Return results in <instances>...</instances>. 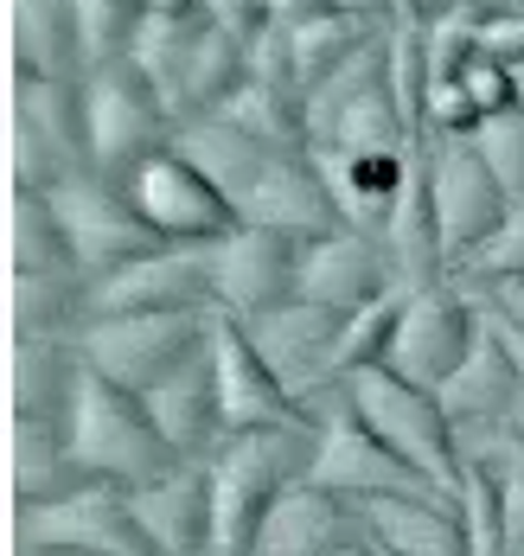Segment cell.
Wrapping results in <instances>:
<instances>
[{"instance_id": "cell-40", "label": "cell", "mask_w": 524, "mask_h": 556, "mask_svg": "<svg viewBox=\"0 0 524 556\" xmlns=\"http://www.w3.org/2000/svg\"><path fill=\"white\" fill-rule=\"evenodd\" d=\"M473 52L493 58V64H506V71H524V7L480 20V26H473Z\"/></svg>"}, {"instance_id": "cell-11", "label": "cell", "mask_w": 524, "mask_h": 556, "mask_svg": "<svg viewBox=\"0 0 524 556\" xmlns=\"http://www.w3.org/2000/svg\"><path fill=\"white\" fill-rule=\"evenodd\" d=\"M116 186L128 192V205L141 212V224H148L161 243L205 250V243H218V237L237 224V205L218 192V186H212V179H205V173L192 167L186 154H179L174 141H167L161 154L135 161Z\"/></svg>"}, {"instance_id": "cell-4", "label": "cell", "mask_w": 524, "mask_h": 556, "mask_svg": "<svg viewBox=\"0 0 524 556\" xmlns=\"http://www.w3.org/2000/svg\"><path fill=\"white\" fill-rule=\"evenodd\" d=\"M346 403L404 467H416L442 493H461V473H467L461 435H455V422H448V409H442L435 390L397 378L391 365H371V371L346 378Z\"/></svg>"}, {"instance_id": "cell-38", "label": "cell", "mask_w": 524, "mask_h": 556, "mask_svg": "<svg viewBox=\"0 0 524 556\" xmlns=\"http://www.w3.org/2000/svg\"><path fill=\"white\" fill-rule=\"evenodd\" d=\"M461 288H493V281H524V199L506 212V224L455 269Z\"/></svg>"}, {"instance_id": "cell-44", "label": "cell", "mask_w": 524, "mask_h": 556, "mask_svg": "<svg viewBox=\"0 0 524 556\" xmlns=\"http://www.w3.org/2000/svg\"><path fill=\"white\" fill-rule=\"evenodd\" d=\"M391 20H397V26H422V7H416V0H391Z\"/></svg>"}, {"instance_id": "cell-39", "label": "cell", "mask_w": 524, "mask_h": 556, "mask_svg": "<svg viewBox=\"0 0 524 556\" xmlns=\"http://www.w3.org/2000/svg\"><path fill=\"white\" fill-rule=\"evenodd\" d=\"M461 90H467V103H473V122H486V115H499V110H512V103H519L512 71H506V64H493V58H480V52L467 58Z\"/></svg>"}, {"instance_id": "cell-45", "label": "cell", "mask_w": 524, "mask_h": 556, "mask_svg": "<svg viewBox=\"0 0 524 556\" xmlns=\"http://www.w3.org/2000/svg\"><path fill=\"white\" fill-rule=\"evenodd\" d=\"M340 556H384V551H378L371 538H358V544H346V551H340Z\"/></svg>"}, {"instance_id": "cell-33", "label": "cell", "mask_w": 524, "mask_h": 556, "mask_svg": "<svg viewBox=\"0 0 524 556\" xmlns=\"http://www.w3.org/2000/svg\"><path fill=\"white\" fill-rule=\"evenodd\" d=\"M212 115L237 122L243 135H256V141H263V148H276V154L307 148V97L289 90V84H263V77H250V71H243V84H237Z\"/></svg>"}, {"instance_id": "cell-24", "label": "cell", "mask_w": 524, "mask_h": 556, "mask_svg": "<svg viewBox=\"0 0 524 556\" xmlns=\"http://www.w3.org/2000/svg\"><path fill=\"white\" fill-rule=\"evenodd\" d=\"M365 538L384 556H467L461 531V500L455 493H391V500H365Z\"/></svg>"}, {"instance_id": "cell-48", "label": "cell", "mask_w": 524, "mask_h": 556, "mask_svg": "<svg viewBox=\"0 0 524 556\" xmlns=\"http://www.w3.org/2000/svg\"><path fill=\"white\" fill-rule=\"evenodd\" d=\"M519 7H524V0H519Z\"/></svg>"}, {"instance_id": "cell-9", "label": "cell", "mask_w": 524, "mask_h": 556, "mask_svg": "<svg viewBox=\"0 0 524 556\" xmlns=\"http://www.w3.org/2000/svg\"><path fill=\"white\" fill-rule=\"evenodd\" d=\"M77 90H84V148H90L97 173L122 179L135 161H148L174 141V115L161 110L154 84L135 64H103Z\"/></svg>"}, {"instance_id": "cell-10", "label": "cell", "mask_w": 524, "mask_h": 556, "mask_svg": "<svg viewBox=\"0 0 524 556\" xmlns=\"http://www.w3.org/2000/svg\"><path fill=\"white\" fill-rule=\"evenodd\" d=\"M480 307H473V294H467L461 281H435V288H416L404 294V307H397V333H391V352H384V365L409 378V384L422 390H448V378L467 365V352L480 345Z\"/></svg>"}, {"instance_id": "cell-46", "label": "cell", "mask_w": 524, "mask_h": 556, "mask_svg": "<svg viewBox=\"0 0 524 556\" xmlns=\"http://www.w3.org/2000/svg\"><path fill=\"white\" fill-rule=\"evenodd\" d=\"M512 84H519V110H524V71H512Z\"/></svg>"}, {"instance_id": "cell-7", "label": "cell", "mask_w": 524, "mask_h": 556, "mask_svg": "<svg viewBox=\"0 0 524 556\" xmlns=\"http://www.w3.org/2000/svg\"><path fill=\"white\" fill-rule=\"evenodd\" d=\"M212 339V307L192 314H116V320H90L77 333V352L97 378L148 396L154 384H167L174 371H186Z\"/></svg>"}, {"instance_id": "cell-3", "label": "cell", "mask_w": 524, "mask_h": 556, "mask_svg": "<svg viewBox=\"0 0 524 556\" xmlns=\"http://www.w3.org/2000/svg\"><path fill=\"white\" fill-rule=\"evenodd\" d=\"M71 454L90 480L122 486V493L154 486L161 473L179 467V454L167 447L148 396L97 378L90 365H84V384H77V403H71Z\"/></svg>"}, {"instance_id": "cell-35", "label": "cell", "mask_w": 524, "mask_h": 556, "mask_svg": "<svg viewBox=\"0 0 524 556\" xmlns=\"http://www.w3.org/2000/svg\"><path fill=\"white\" fill-rule=\"evenodd\" d=\"M71 13H77V33H84V58H90V71H103V64H128L135 52V39H141V0H71Z\"/></svg>"}, {"instance_id": "cell-15", "label": "cell", "mask_w": 524, "mask_h": 556, "mask_svg": "<svg viewBox=\"0 0 524 556\" xmlns=\"http://www.w3.org/2000/svg\"><path fill=\"white\" fill-rule=\"evenodd\" d=\"M422 154H429V205H435V230H442V256H448V276H455L467 256L506 224L512 199H506V186L486 173V161L473 154L467 135L429 141Z\"/></svg>"}, {"instance_id": "cell-6", "label": "cell", "mask_w": 524, "mask_h": 556, "mask_svg": "<svg viewBox=\"0 0 524 556\" xmlns=\"http://www.w3.org/2000/svg\"><path fill=\"white\" fill-rule=\"evenodd\" d=\"M90 167L84 148V90L46 77H7V186L59 192Z\"/></svg>"}, {"instance_id": "cell-1", "label": "cell", "mask_w": 524, "mask_h": 556, "mask_svg": "<svg viewBox=\"0 0 524 556\" xmlns=\"http://www.w3.org/2000/svg\"><path fill=\"white\" fill-rule=\"evenodd\" d=\"M314 442H320V416H289L276 429H243L225 435L212 467V551L205 556H250L269 505L289 493L294 480H307L314 467Z\"/></svg>"}, {"instance_id": "cell-18", "label": "cell", "mask_w": 524, "mask_h": 556, "mask_svg": "<svg viewBox=\"0 0 524 556\" xmlns=\"http://www.w3.org/2000/svg\"><path fill=\"white\" fill-rule=\"evenodd\" d=\"M301 301H320L333 314H358L384 294H397L391 263H384V243L358 224H333L320 237L301 243V281H294Z\"/></svg>"}, {"instance_id": "cell-32", "label": "cell", "mask_w": 524, "mask_h": 556, "mask_svg": "<svg viewBox=\"0 0 524 556\" xmlns=\"http://www.w3.org/2000/svg\"><path fill=\"white\" fill-rule=\"evenodd\" d=\"M486 327V320H480ZM519 365L506 358V345L493 333H480V345L467 352V365L448 378L442 390V409H448V422L455 429H473V422H499L506 416V403H512V390H519Z\"/></svg>"}, {"instance_id": "cell-13", "label": "cell", "mask_w": 524, "mask_h": 556, "mask_svg": "<svg viewBox=\"0 0 524 556\" xmlns=\"http://www.w3.org/2000/svg\"><path fill=\"white\" fill-rule=\"evenodd\" d=\"M301 243H307V237L263 230V224L237 218L218 243H205V263H212V307L231 314V320H256V314L294 301Z\"/></svg>"}, {"instance_id": "cell-41", "label": "cell", "mask_w": 524, "mask_h": 556, "mask_svg": "<svg viewBox=\"0 0 524 556\" xmlns=\"http://www.w3.org/2000/svg\"><path fill=\"white\" fill-rule=\"evenodd\" d=\"M205 7V20L225 33V39H237V46H250L263 26H269V7L263 0H199Z\"/></svg>"}, {"instance_id": "cell-37", "label": "cell", "mask_w": 524, "mask_h": 556, "mask_svg": "<svg viewBox=\"0 0 524 556\" xmlns=\"http://www.w3.org/2000/svg\"><path fill=\"white\" fill-rule=\"evenodd\" d=\"M467 141H473V154L486 161V173L506 186V199L519 205V199H524V110L512 103V110L486 115Z\"/></svg>"}, {"instance_id": "cell-30", "label": "cell", "mask_w": 524, "mask_h": 556, "mask_svg": "<svg viewBox=\"0 0 524 556\" xmlns=\"http://www.w3.org/2000/svg\"><path fill=\"white\" fill-rule=\"evenodd\" d=\"M7 327L33 339H77L90 327V276H7Z\"/></svg>"}, {"instance_id": "cell-8", "label": "cell", "mask_w": 524, "mask_h": 556, "mask_svg": "<svg viewBox=\"0 0 524 556\" xmlns=\"http://www.w3.org/2000/svg\"><path fill=\"white\" fill-rule=\"evenodd\" d=\"M33 551H71V556H154L141 525H135V505L122 486L103 480H84L77 493L46 505H13V556Z\"/></svg>"}, {"instance_id": "cell-2", "label": "cell", "mask_w": 524, "mask_h": 556, "mask_svg": "<svg viewBox=\"0 0 524 556\" xmlns=\"http://www.w3.org/2000/svg\"><path fill=\"white\" fill-rule=\"evenodd\" d=\"M128 64L154 84L174 128L192 115H212L243 84V46L205 20V7L199 13H148Z\"/></svg>"}, {"instance_id": "cell-21", "label": "cell", "mask_w": 524, "mask_h": 556, "mask_svg": "<svg viewBox=\"0 0 524 556\" xmlns=\"http://www.w3.org/2000/svg\"><path fill=\"white\" fill-rule=\"evenodd\" d=\"M135 525L154 556H205L212 551V467L205 460H179L174 473H161L154 486H135Z\"/></svg>"}, {"instance_id": "cell-31", "label": "cell", "mask_w": 524, "mask_h": 556, "mask_svg": "<svg viewBox=\"0 0 524 556\" xmlns=\"http://www.w3.org/2000/svg\"><path fill=\"white\" fill-rule=\"evenodd\" d=\"M7 276H84L52 192H7Z\"/></svg>"}, {"instance_id": "cell-43", "label": "cell", "mask_w": 524, "mask_h": 556, "mask_svg": "<svg viewBox=\"0 0 524 556\" xmlns=\"http://www.w3.org/2000/svg\"><path fill=\"white\" fill-rule=\"evenodd\" d=\"M499 429L524 447V378H519V390H512V403H506V416H499Z\"/></svg>"}, {"instance_id": "cell-19", "label": "cell", "mask_w": 524, "mask_h": 556, "mask_svg": "<svg viewBox=\"0 0 524 556\" xmlns=\"http://www.w3.org/2000/svg\"><path fill=\"white\" fill-rule=\"evenodd\" d=\"M212 378H218V409H225V429L243 435V429H276V422H289L301 416L294 409V396L282 390V378L269 371V358L256 352V339L243 320L231 314H218L212 307Z\"/></svg>"}, {"instance_id": "cell-27", "label": "cell", "mask_w": 524, "mask_h": 556, "mask_svg": "<svg viewBox=\"0 0 524 556\" xmlns=\"http://www.w3.org/2000/svg\"><path fill=\"white\" fill-rule=\"evenodd\" d=\"M212 345V339H205ZM148 409L161 422V435L179 460H212L218 442L231 435L225 429V409H218V378H212V352H199L186 371H174L167 384L148 390Z\"/></svg>"}, {"instance_id": "cell-12", "label": "cell", "mask_w": 524, "mask_h": 556, "mask_svg": "<svg viewBox=\"0 0 524 556\" xmlns=\"http://www.w3.org/2000/svg\"><path fill=\"white\" fill-rule=\"evenodd\" d=\"M307 416H320V442H314V467H307L314 486H327V493H340L352 505L391 500V493H442V486H429L416 467H404L391 447L352 416L346 390L307 403Z\"/></svg>"}, {"instance_id": "cell-36", "label": "cell", "mask_w": 524, "mask_h": 556, "mask_svg": "<svg viewBox=\"0 0 524 556\" xmlns=\"http://www.w3.org/2000/svg\"><path fill=\"white\" fill-rule=\"evenodd\" d=\"M455 500H461L467 556H506V505H499V473H493V467H467Z\"/></svg>"}, {"instance_id": "cell-29", "label": "cell", "mask_w": 524, "mask_h": 556, "mask_svg": "<svg viewBox=\"0 0 524 556\" xmlns=\"http://www.w3.org/2000/svg\"><path fill=\"white\" fill-rule=\"evenodd\" d=\"M174 148L205 173L231 205H243V192H250V186L263 179V167L276 161V148H263L256 135H243V128L225 122V115H192V122H179Z\"/></svg>"}, {"instance_id": "cell-17", "label": "cell", "mask_w": 524, "mask_h": 556, "mask_svg": "<svg viewBox=\"0 0 524 556\" xmlns=\"http://www.w3.org/2000/svg\"><path fill=\"white\" fill-rule=\"evenodd\" d=\"M192 307H212V263H205V250H186V243H161L110 276H90V320L192 314Z\"/></svg>"}, {"instance_id": "cell-20", "label": "cell", "mask_w": 524, "mask_h": 556, "mask_svg": "<svg viewBox=\"0 0 524 556\" xmlns=\"http://www.w3.org/2000/svg\"><path fill=\"white\" fill-rule=\"evenodd\" d=\"M237 218H243V224H263V230H289V237H320V230L346 224V218H340V205H333L327 173H320V161H314L307 148L276 154V161L263 167V179L243 192Z\"/></svg>"}, {"instance_id": "cell-47", "label": "cell", "mask_w": 524, "mask_h": 556, "mask_svg": "<svg viewBox=\"0 0 524 556\" xmlns=\"http://www.w3.org/2000/svg\"><path fill=\"white\" fill-rule=\"evenodd\" d=\"M33 556H71V551H33Z\"/></svg>"}, {"instance_id": "cell-5", "label": "cell", "mask_w": 524, "mask_h": 556, "mask_svg": "<svg viewBox=\"0 0 524 556\" xmlns=\"http://www.w3.org/2000/svg\"><path fill=\"white\" fill-rule=\"evenodd\" d=\"M307 148L314 154H397V148H422L409 135L397 97H391L384 39H371L327 84L307 90Z\"/></svg>"}, {"instance_id": "cell-42", "label": "cell", "mask_w": 524, "mask_h": 556, "mask_svg": "<svg viewBox=\"0 0 524 556\" xmlns=\"http://www.w3.org/2000/svg\"><path fill=\"white\" fill-rule=\"evenodd\" d=\"M512 7H519V0H448V13H461V20H473V26L493 20V13H512Z\"/></svg>"}, {"instance_id": "cell-16", "label": "cell", "mask_w": 524, "mask_h": 556, "mask_svg": "<svg viewBox=\"0 0 524 556\" xmlns=\"http://www.w3.org/2000/svg\"><path fill=\"white\" fill-rule=\"evenodd\" d=\"M52 212H59L64 237H71V256H77L84 276H110L122 263L161 250V237L141 224V212L128 205V192L97 167H84L77 179H64L59 192H52Z\"/></svg>"}, {"instance_id": "cell-14", "label": "cell", "mask_w": 524, "mask_h": 556, "mask_svg": "<svg viewBox=\"0 0 524 556\" xmlns=\"http://www.w3.org/2000/svg\"><path fill=\"white\" fill-rule=\"evenodd\" d=\"M243 327L256 339V352L269 358V371L282 378V390L294 396V409H307V403L346 390L340 384V333H346V314H333V307L294 294V301L256 314V320H243Z\"/></svg>"}, {"instance_id": "cell-23", "label": "cell", "mask_w": 524, "mask_h": 556, "mask_svg": "<svg viewBox=\"0 0 524 556\" xmlns=\"http://www.w3.org/2000/svg\"><path fill=\"white\" fill-rule=\"evenodd\" d=\"M77 384H84L77 339L13 333V345H7V422H71Z\"/></svg>"}, {"instance_id": "cell-22", "label": "cell", "mask_w": 524, "mask_h": 556, "mask_svg": "<svg viewBox=\"0 0 524 556\" xmlns=\"http://www.w3.org/2000/svg\"><path fill=\"white\" fill-rule=\"evenodd\" d=\"M358 538H365L358 505L327 493V486H314V480H294L289 493L269 505L250 556H340Z\"/></svg>"}, {"instance_id": "cell-28", "label": "cell", "mask_w": 524, "mask_h": 556, "mask_svg": "<svg viewBox=\"0 0 524 556\" xmlns=\"http://www.w3.org/2000/svg\"><path fill=\"white\" fill-rule=\"evenodd\" d=\"M7 473H13V505L64 500L90 480L71 454V422H7Z\"/></svg>"}, {"instance_id": "cell-34", "label": "cell", "mask_w": 524, "mask_h": 556, "mask_svg": "<svg viewBox=\"0 0 524 556\" xmlns=\"http://www.w3.org/2000/svg\"><path fill=\"white\" fill-rule=\"evenodd\" d=\"M289 33V58H294V77H301V90H314V84H327L346 58H358L371 39H384V33H371V26H358L346 13H333V7H320V13H307V20H294L282 26Z\"/></svg>"}, {"instance_id": "cell-25", "label": "cell", "mask_w": 524, "mask_h": 556, "mask_svg": "<svg viewBox=\"0 0 524 556\" xmlns=\"http://www.w3.org/2000/svg\"><path fill=\"white\" fill-rule=\"evenodd\" d=\"M7 52H13V77H46V84L90 77L71 0H7Z\"/></svg>"}, {"instance_id": "cell-26", "label": "cell", "mask_w": 524, "mask_h": 556, "mask_svg": "<svg viewBox=\"0 0 524 556\" xmlns=\"http://www.w3.org/2000/svg\"><path fill=\"white\" fill-rule=\"evenodd\" d=\"M314 154V148H307ZM327 186H333V205L340 218L358 230H384V218L397 212V199L409 192V179L422 167V148H397V154H314Z\"/></svg>"}]
</instances>
